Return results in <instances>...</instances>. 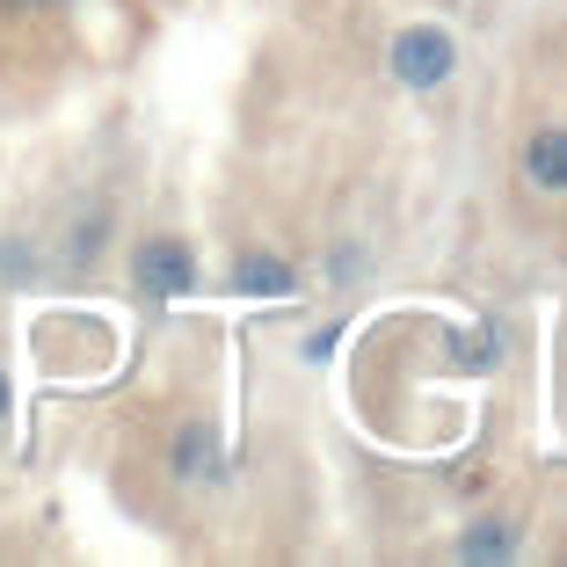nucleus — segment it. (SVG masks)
I'll list each match as a JSON object with an SVG mask.
<instances>
[{"label": "nucleus", "instance_id": "1", "mask_svg": "<svg viewBox=\"0 0 567 567\" xmlns=\"http://www.w3.org/2000/svg\"><path fill=\"white\" fill-rule=\"evenodd\" d=\"M197 248H189L183 234H146L132 248V291L146 306H183L189 291H197Z\"/></svg>", "mask_w": 567, "mask_h": 567}, {"label": "nucleus", "instance_id": "2", "mask_svg": "<svg viewBox=\"0 0 567 567\" xmlns=\"http://www.w3.org/2000/svg\"><path fill=\"white\" fill-rule=\"evenodd\" d=\"M385 73H393L408 95H436V87L458 73V44H451V30H436V22H408V30L385 44Z\"/></svg>", "mask_w": 567, "mask_h": 567}, {"label": "nucleus", "instance_id": "3", "mask_svg": "<svg viewBox=\"0 0 567 567\" xmlns=\"http://www.w3.org/2000/svg\"><path fill=\"white\" fill-rule=\"evenodd\" d=\"M110 234H117V212L110 204H81V212L66 218V234H59V269L66 277H87V269L102 262V248H110Z\"/></svg>", "mask_w": 567, "mask_h": 567}, {"label": "nucleus", "instance_id": "4", "mask_svg": "<svg viewBox=\"0 0 567 567\" xmlns=\"http://www.w3.org/2000/svg\"><path fill=\"white\" fill-rule=\"evenodd\" d=\"M226 291H234V299H291V291H299V269L284 262V255H269V248H240L234 269H226Z\"/></svg>", "mask_w": 567, "mask_h": 567}, {"label": "nucleus", "instance_id": "5", "mask_svg": "<svg viewBox=\"0 0 567 567\" xmlns=\"http://www.w3.org/2000/svg\"><path fill=\"white\" fill-rule=\"evenodd\" d=\"M167 473H175V481H218V473H226V444H218V430L204 415L175 430V444H167Z\"/></svg>", "mask_w": 567, "mask_h": 567}, {"label": "nucleus", "instance_id": "6", "mask_svg": "<svg viewBox=\"0 0 567 567\" xmlns=\"http://www.w3.org/2000/svg\"><path fill=\"white\" fill-rule=\"evenodd\" d=\"M524 183L553 189V197L567 189V124H538V132L524 138Z\"/></svg>", "mask_w": 567, "mask_h": 567}, {"label": "nucleus", "instance_id": "7", "mask_svg": "<svg viewBox=\"0 0 567 567\" xmlns=\"http://www.w3.org/2000/svg\"><path fill=\"white\" fill-rule=\"evenodd\" d=\"M37 269H44V255L30 234H0V284H30Z\"/></svg>", "mask_w": 567, "mask_h": 567}, {"label": "nucleus", "instance_id": "8", "mask_svg": "<svg viewBox=\"0 0 567 567\" xmlns=\"http://www.w3.org/2000/svg\"><path fill=\"white\" fill-rule=\"evenodd\" d=\"M509 553H517L509 524H473V532L458 538V560H509Z\"/></svg>", "mask_w": 567, "mask_h": 567}, {"label": "nucleus", "instance_id": "9", "mask_svg": "<svg viewBox=\"0 0 567 567\" xmlns=\"http://www.w3.org/2000/svg\"><path fill=\"white\" fill-rule=\"evenodd\" d=\"M8 16H51V8H73V0H0Z\"/></svg>", "mask_w": 567, "mask_h": 567}, {"label": "nucleus", "instance_id": "10", "mask_svg": "<svg viewBox=\"0 0 567 567\" xmlns=\"http://www.w3.org/2000/svg\"><path fill=\"white\" fill-rule=\"evenodd\" d=\"M8 415H16V385H8V364H0V430H8Z\"/></svg>", "mask_w": 567, "mask_h": 567}]
</instances>
